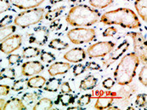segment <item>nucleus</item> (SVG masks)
Masks as SVG:
<instances>
[{
  "label": "nucleus",
  "instance_id": "40",
  "mask_svg": "<svg viewBox=\"0 0 147 110\" xmlns=\"http://www.w3.org/2000/svg\"><path fill=\"white\" fill-rule=\"evenodd\" d=\"M12 22H13V16L10 15H7L0 21V27L9 26V24H10Z\"/></svg>",
  "mask_w": 147,
  "mask_h": 110
},
{
  "label": "nucleus",
  "instance_id": "47",
  "mask_svg": "<svg viewBox=\"0 0 147 110\" xmlns=\"http://www.w3.org/2000/svg\"><path fill=\"white\" fill-rule=\"evenodd\" d=\"M61 1H63V0H49V2H50V3H51V4L57 3H59V2H61Z\"/></svg>",
  "mask_w": 147,
  "mask_h": 110
},
{
  "label": "nucleus",
  "instance_id": "10",
  "mask_svg": "<svg viewBox=\"0 0 147 110\" xmlns=\"http://www.w3.org/2000/svg\"><path fill=\"white\" fill-rule=\"evenodd\" d=\"M22 44V37L20 34H12L0 43V51L9 55L18 50Z\"/></svg>",
  "mask_w": 147,
  "mask_h": 110
},
{
  "label": "nucleus",
  "instance_id": "6",
  "mask_svg": "<svg viewBox=\"0 0 147 110\" xmlns=\"http://www.w3.org/2000/svg\"><path fill=\"white\" fill-rule=\"evenodd\" d=\"M127 36L132 38L134 42V52L138 56L140 61L146 65L147 63V46L146 36L143 33L137 32L127 33Z\"/></svg>",
  "mask_w": 147,
  "mask_h": 110
},
{
  "label": "nucleus",
  "instance_id": "33",
  "mask_svg": "<svg viewBox=\"0 0 147 110\" xmlns=\"http://www.w3.org/2000/svg\"><path fill=\"white\" fill-rule=\"evenodd\" d=\"M146 94H139L135 99V105L138 108H146Z\"/></svg>",
  "mask_w": 147,
  "mask_h": 110
},
{
  "label": "nucleus",
  "instance_id": "46",
  "mask_svg": "<svg viewBox=\"0 0 147 110\" xmlns=\"http://www.w3.org/2000/svg\"><path fill=\"white\" fill-rule=\"evenodd\" d=\"M4 103H5V100L4 99H0V110L3 109Z\"/></svg>",
  "mask_w": 147,
  "mask_h": 110
},
{
  "label": "nucleus",
  "instance_id": "44",
  "mask_svg": "<svg viewBox=\"0 0 147 110\" xmlns=\"http://www.w3.org/2000/svg\"><path fill=\"white\" fill-rule=\"evenodd\" d=\"M10 91V87L7 85H0V96H7Z\"/></svg>",
  "mask_w": 147,
  "mask_h": 110
},
{
  "label": "nucleus",
  "instance_id": "16",
  "mask_svg": "<svg viewBox=\"0 0 147 110\" xmlns=\"http://www.w3.org/2000/svg\"><path fill=\"white\" fill-rule=\"evenodd\" d=\"M45 0H9V2L18 9L30 10L38 7Z\"/></svg>",
  "mask_w": 147,
  "mask_h": 110
},
{
  "label": "nucleus",
  "instance_id": "45",
  "mask_svg": "<svg viewBox=\"0 0 147 110\" xmlns=\"http://www.w3.org/2000/svg\"><path fill=\"white\" fill-rule=\"evenodd\" d=\"M83 109V107H80V106H78V105L77 107H69V106H68V109Z\"/></svg>",
  "mask_w": 147,
  "mask_h": 110
},
{
  "label": "nucleus",
  "instance_id": "11",
  "mask_svg": "<svg viewBox=\"0 0 147 110\" xmlns=\"http://www.w3.org/2000/svg\"><path fill=\"white\" fill-rule=\"evenodd\" d=\"M49 33V30L45 26L36 27L32 33H29L28 42L30 44H37L42 46L48 41Z\"/></svg>",
  "mask_w": 147,
  "mask_h": 110
},
{
  "label": "nucleus",
  "instance_id": "41",
  "mask_svg": "<svg viewBox=\"0 0 147 110\" xmlns=\"http://www.w3.org/2000/svg\"><path fill=\"white\" fill-rule=\"evenodd\" d=\"M114 85H115V80L112 79L111 78H108V79H105V80L102 82L103 87L105 89H107V90H110V89L112 88V87L114 86Z\"/></svg>",
  "mask_w": 147,
  "mask_h": 110
},
{
  "label": "nucleus",
  "instance_id": "7",
  "mask_svg": "<svg viewBox=\"0 0 147 110\" xmlns=\"http://www.w3.org/2000/svg\"><path fill=\"white\" fill-rule=\"evenodd\" d=\"M96 103L94 104L95 109H107L110 106L113 105L117 98V92L110 90H96L94 93Z\"/></svg>",
  "mask_w": 147,
  "mask_h": 110
},
{
  "label": "nucleus",
  "instance_id": "9",
  "mask_svg": "<svg viewBox=\"0 0 147 110\" xmlns=\"http://www.w3.org/2000/svg\"><path fill=\"white\" fill-rule=\"evenodd\" d=\"M122 86L123 87L117 92V98L115 101L119 109H127L130 105L131 98L136 91V88L134 86L130 84Z\"/></svg>",
  "mask_w": 147,
  "mask_h": 110
},
{
  "label": "nucleus",
  "instance_id": "31",
  "mask_svg": "<svg viewBox=\"0 0 147 110\" xmlns=\"http://www.w3.org/2000/svg\"><path fill=\"white\" fill-rule=\"evenodd\" d=\"M27 87H28L27 86V79H18V80L14 82L11 89L14 91L19 92V91H21L23 90H26V88H27Z\"/></svg>",
  "mask_w": 147,
  "mask_h": 110
},
{
  "label": "nucleus",
  "instance_id": "28",
  "mask_svg": "<svg viewBox=\"0 0 147 110\" xmlns=\"http://www.w3.org/2000/svg\"><path fill=\"white\" fill-rule=\"evenodd\" d=\"M49 47L51 49L56 50H65L69 47V44H68V43H65V42L62 41L60 39H54L49 42Z\"/></svg>",
  "mask_w": 147,
  "mask_h": 110
},
{
  "label": "nucleus",
  "instance_id": "18",
  "mask_svg": "<svg viewBox=\"0 0 147 110\" xmlns=\"http://www.w3.org/2000/svg\"><path fill=\"white\" fill-rule=\"evenodd\" d=\"M97 82H98V79L94 75H88L81 80L79 88L84 90H93L97 86Z\"/></svg>",
  "mask_w": 147,
  "mask_h": 110
},
{
  "label": "nucleus",
  "instance_id": "42",
  "mask_svg": "<svg viewBox=\"0 0 147 110\" xmlns=\"http://www.w3.org/2000/svg\"><path fill=\"white\" fill-rule=\"evenodd\" d=\"M85 67H86V69H89V70H100V68H101V67L94 62H86Z\"/></svg>",
  "mask_w": 147,
  "mask_h": 110
},
{
  "label": "nucleus",
  "instance_id": "2",
  "mask_svg": "<svg viewBox=\"0 0 147 110\" xmlns=\"http://www.w3.org/2000/svg\"><path fill=\"white\" fill-rule=\"evenodd\" d=\"M100 13L85 4H78L71 8L65 18L72 26H89L99 21Z\"/></svg>",
  "mask_w": 147,
  "mask_h": 110
},
{
  "label": "nucleus",
  "instance_id": "37",
  "mask_svg": "<svg viewBox=\"0 0 147 110\" xmlns=\"http://www.w3.org/2000/svg\"><path fill=\"white\" fill-rule=\"evenodd\" d=\"M85 71H86V67L83 64H77V65H75V66L73 67V68H72L73 74L75 76H78V75L84 73Z\"/></svg>",
  "mask_w": 147,
  "mask_h": 110
},
{
  "label": "nucleus",
  "instance_id": "21",
  "mask_svg": "<svg viewBox=\"0 0 147 110\" xmlns=\"http://www.w3.org/2000/svg\"><path fill=\"white\" fill-rule=\"evenodd\" d=\"M76 98H77V96L71 95L70 93H65L63 95L58 96V99L55 102V104H58L59 103H61V105L64 107H68L70 105L74 104Z\"/></svg>",
  "mask_w": 147,
  "mask_h": 110
},
{
  "label": "nucleus",
  "instance_id": "17",
  "mask_svg": "<svg viewBox=\"0 0 147 110\" xmlns=\"http://www.w3.org/2000/svg\"><path fill=\"white\" fill-rule=\"evenodd\" d=\"M3 109H26V106L23 103L22 100L20 98H16V97H13L9 100H8L7 102H5Z\"/></svg>",
  "mask_w": 147,
  "mask_h": 110
},
{
  "label": "nucleus",
  "instance_id": "49",
  "mask_svg": "<svg viewBox=\"0 0 147 110\" xmlns=\"http://www.w3.org/2000/svg\"><path fill=\"white\" fill-rule=\"evenodd\" d=\"M0 70H1V67H0Z\"/></svg>",
  "mask_w": 147,
  "mask_h": 110
},
{
  "label": "nucleus",
  "instance_id": "8",
  "mask_svg": "<svg viewBox=\"0 0 147 110\" xmlns=\"http://www.w3.org/2000/svg\"><path fill=\"white\" fill-rule=\"evenodd\" d=\"M115 46H116L115 43L111 41L98 42L90 45L87 49V54L90 58L104 57L113 50Z\"/></svg>",
  "mask_w": 147,
  "mask_h": 110
},
{
  "label": "nucleus",
  "instance_id": "3",
  "mask_svg": "<svg viewBox=\"0 0 147 110\" xmlns=\"http://www.w3.org/2000/svg\"><path fill=\"white\" fill-rule=\"evenodd\" d=\"M140 63V58L134 52L125 55L114 71L115 81L120 86L131 84Z\"/></svg>",
  "mask_w": 147,
  "mask_h": 110
},
{
  "label": "nucleus",
  "instance_id": "48",
  "mask_svg": "<svg viewBox=\"0 0 147 110\" xmlns=\"http://www.w3.org/2000/svg\"><path fill=\"white\" fill-rule=\"evenodd\" d=\"M71 2H79V1H84V0H71Z\"/></svg>",
  "mask_w": 147,
  "mask_h": 110
},
{
  "label": "nucleus",
  "instance_id": "36",
  "mask_svg": "<svg viewBox=\"0 0 147 110\" xmlns=\"http://www.w3.org/2000/svg\"><path fill=\"white\" fill-rule=\"evenodd\" d=\"M8 62L9 65H16L19 64L22 61V56H21L20 55H9L8 57Z\"/></svg>",
  "mask_w": 147,
  "mask_h": 110
},
{
  "label": "nucleus",
  "instance_id": "4",
  "mask_svg": "<svg viewBox=\"0 0 147 110\" xmlns=\"http://www.w3.org/2000/svg\"><path fill=\"white\" fill-rule=\"evenodd\" d=\"M45 12L42 8H33L26 10L21 12L14 20L16 26H21V28L28 27L32 25L38 24L43 18Z\"/></svg>",
  "mask_w": 147,
  "mask_h": 110
},
{
  "label": "nucleus",
  "instance_id": "14",
  "mask_svg": "<svg viewBox=\"0 0 147 110\" xmlns=\"http://www.w3.org/2000/svg\"><path fill=\"white\" fill-rule=\"evenodd\" d=\"M128 48H129V43L127 41H124L122 44H119L117 46V48L110 55L109 58L104 61V62H103L104 66L107 67L110 65H111L113 62H115L117 60H118L123 56V54H124L126 52V50Z\"/></svg>",
  "mask_w": 147,
  "mask_h": 110
},
{
  "label": "nucleus",
  "instance_id": "19",
  "mask_svg": "<svg viewBox=\"0 0 147 110\" xmlns=\"http://www.w3.org/2000/svg\"><path fill=\"white\" fill-rule=\"evenodd\" d=\"M134 6L138 15L145 22H147V0H136Z\"/></svg>",
  "mask_w": 147,
  "mask_h": 110
},
{
  "label": "nucleus",
  "instance_id": "13",
  "mask_svg": "<svg viewBox=\"0 0 147 110\" xmlns=\"http://www.w3.org/2000/svg\"><path fill=\"white\" fill-rule=\"evenodd\" d=\"M86 51L83 48H73L64 55V59L70 62L78 63L86 58Z\"/></svg>",
  "mask_w": 147,
  "mask_h": 110
},
{
  "label": "nucleus",
  "instance_id": "5",
  "mask_svg": "<svg viewBox=\"0 0 147 110\" xmlns=\"http://www.w3.org/2000/svg\"><path fill=\"white\" fill-rule=\"evenodd\" d=\"M67 38L72 44H82L89 43L95 39L96 32L93 28L76 27L67 33Z\"/></svg>",
  "mask_w": 147,
  "mask_h": 110
},
{
  "label": "nucleus",
  "instance_id": "39",
  "mask_svg": "<svg viewBox=\"0 0 147 110\" xmlns=\"http://www.w3.org/2000/svg\"><path fill=\"white\" fill-rule=\"evenodd\" d=\"M10 9L9 0H0V14L7 11Z\"/></svg>",
  "mask_w": 147,
  "mask_h": 110
},
{
  "label": "nucleus",
  "instance_id": "26",
  "mask_svg": "<svg viewBox=\"0 0 147 110\" xmlns=\"http://www.w3.org/2000/svg\"><path fill=\"white\" fill-rule=\"evenodd\" d=\"M40 53H41V50L38 48L29 46V47H26V48H25L23 50V51H22V58H26V59L33 58V57H36V56H39Z\"/></svg>",
  "mask_w": 147,
  "mask_h": 110
},
{
  "label": "nucleus",
  "instance_id": "35",
  "mask_svg": "<svg viewBox=\"0 0 147 110\" xmlns=\"http://www.w3.org/2000/svg\"><path fill=\"white\" fill-rule=\"evenodd\" d=\"M139 80L140 81V83L146 86H147V66L146 64L144 65V67H142V69L140 72L139 74Z\"/></svg>",
  "mask_w": 147,
  "mask_h": 110
},
{
  "label": "nucleus",
  "instance_id": "22",
  "mask_svg": "<svg viewBox=\"0 0 147 110\" xmlns=\"http://www.w3.org/2000/svg\"><path fill=\"white\" fill-rule=\"evenodd\" d=\"M62 80L61 79H56V78H51L48 81H46L45 86H43V90L49 92H56L61 85Z\"/></svg>",
  "mask_w": 147,
  "mask_h": 110
},
{
  "label": "nucleus",
  "instance_id": "25",
  "mask_svg": "<svg viewBox=\"0 0 147 110\" xmlns=\"http://www.w3.org/2000/svg\"><path fill=\"white\" fill-rule=\"evenodd\" d=\"M16 30V25H9L6 26L0 27V42L3 41L8 37L11 36Z\"/></svg>",
  "mask_w": 147,
  "mask_h": 110
},
{
  "label": "nucleus",
  "instance_id": "30",
  "mask_svg": "<svg viewBox=\"0 0 147 110\" xmlns=\"http://www.w3.org/2000/svg\"><path fill=\"white\" fill-rule=\"evenodd\" d=\"M113 3V0H89V4L95 9H105Z\"/></svg>",
  "mask_w": 147,
  "mask_h": 110
},
{
  "label": "nucleus",
  "instance_id": "27",
  "mask_svg": "<svg viewBox=\"0 0 147 110\" xmlns=\"http://www.w3.org/2000/svg\"><path fill=\"white\" fill-rule=\"evenodd\" d=\"M16 77V73L12 67H4L0 70V80L3 79H9L14 80Z\"/></svg>",
  "mask_w": 147,
  "mask_h": 110
},
{
  "label": "nucleus",
  "instance_id": "1",
  "mask_svg": "<svg viewBox=\"0 0 147 110\" xmlns=\"http://www.w3.org/2000/svg\"><path fill=\"white\" fill-rule=\"evenodd\" d=\"M100 22L105 25H119L124 28H139L141 23L136 13L127 8H119L107 11L100 16Z\"/></svg>",
  "mask_w": 147,
  "mask_h": 110
},
{
  "label": "nucleus",
  "instance_id": "29",
  "mask_svg": "<svg viewBox=\"0 0 147 110\" xmlns=\"http://www.w3.org/2000/svg\"><path fill=\"white\" fill-rule=\"evenodd\" d=\"M65 9V6H61V7L56 8L55 10H49L45 14V19L48 20V21H53V20L56 19L58 16H60L61 15V13L63 12V10Z\"/></svg>",
  "mask_w": 147,
  "mask_h": 110
},
{
  "label": "nucleus",
  "instance_id": "12",
  "mask_svg": "<svg viewBox=\"0 0 147 110\" xmlns=\"http://www.w3.org/2000/svg\"><path fill=\"white\" fill-rule=\"evenodd\" d=\"M44 69V66L38 61H31L26 62L22 64L21 67V74L26 77H31L36 74H38Z\"/></svg>",
  "mask_w": 147,
  "mask_h": 110
},
{
  "label": "nucleus",
  "instance_id": "43",
  "mask_svg": "<svg viewBox=\"0 0 147 110\" xmlns=\"http://www.w3.org/2000/svg\"><path fill=\"white\" fill-rule=\"evenodd\" d=\"M60 90L61 91V93H71V86H70V84L68 82H64L60 86Z\"/></svg>",
  "mask_w": 147,
  "mask_h": 110
},
{
  "label": "nucleus",
  "instance_id": "34",
  "mask_svg": "<svg viewBox=\"0 0 147 110\" xmlns=\"http://www.w3.org/2000/svg\"><path fill=\"white\" fill-rule=\"evenodd\" d=\"M91 99H92V95L90 94H85L83 95L78 100V105L80 106V107H84L88 104L90 103L91 102Z\"/></svg>",
  "mask_w": 147,
  "mask_h": 110
},
{
  "label": "nucleus",
  "instance_id": "20",
  "mask_svg": "<svg viewBox=\"0 0 147 110\" xmlns=\"http://www.w3.org/2000/svg\"><path fill=\"white\" fill-rule=\"evenodd\" d=\"M46 79L41 75H37L27 79V86L29 88L41 89L46 84Z\"/></svg>",
  "mask_w": 147,
  "mask_h": 110
},
{
  "label": "nucleus",
  "instance_id": "15",
  "mask_svg": "<svg viewBox=\"0 0 147 110\" xmlns=\"http://www.w3.org/2000/svg\"><path fill=\"white\" fill-rule=\"evenodd\" d=\"M71 64L68 62H56L49 67L48 73L50 76L55 77V75L64 74L65 73H67L71 69Z\"/></svg>",
  "mask_w": 147,
  "mask_h": 110
},
{
  "label": "nucleus",
  "instance_id": "24",
  "mask_svg": "<svg viewBox=\"0 0 147 110\" xmlns=\"http://www.w3.org/2000/svg\"><path fill=\"white\" fill-rule=\"evenodd\" d=\"M54 105V103L51 99L48 98V97H43L39 99L35 105L33 106V109L34 110H39V109H50Z\"/></svg>",
  "mask_w": 147,
  "mask_h": 110
},
{
  "label": "nucleus",
  "instance_id": "32",
  "mask_svg": "<svg viewBox=\"0 0 147 110\" xmlns=\"http://www.w3.org/2000/svg\"><path fill=\"white\" fill-rule=\"evenodd\" d=\"M40 59L42 62H47V63H50L52 62H54L55 60V56L51 53V52H49V51H45V50H42L40 53Z\"/></svg>",
  "mask_w": 147,
  "mask_h": 110
},
{
  "label": "nucleus",
  "instance_id": "23",
  "mask_svg": "<svg viewBox=\"0 0 147 110\" xmlns=\"http://www.w3.org/2000/svg\"><path fill=\"white\" fill-rule=\"evenodd\" d=\"M21 100L26 106H32L39 100V93H36V92H34V93H32V92L25 93L22 96Z\"/></svg>",
  "mask_w": 147,
  "mask_h": 110
},
{
  "label": "nucleus",
  "instance_id": "38",
  "mask_svg": "<svg viewBox=\"0 0 147 110\" xmlns=\"http://www.w3.org/2000/svg\"><path fill=\"white\" fill-rule=\"evenodd\" d=\"M117 29L116 27H113V26H111V27H108L106 28L105 31L103 32L102 33V36L103 37H113L117 34Z\"/></svg>",
  "mask_w": 147,
  "mask_h": 110
}]
</instances>
